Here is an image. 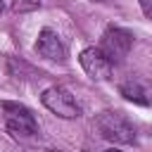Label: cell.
<instances>
[{
	"mask_svg": "<svg viewBox=\"0 0 152 152\" xmlns=\"http://www.w3.org/2000/svg\"><path fill=\"white\" fill-rule=\"evenodd\" d=\"M0 109H2V119H5V126H7V133L19 140V142H31L38 138V121L33 116V112L21 104V102H10V100H2L0 102Z\"/></svg>",
	"mask_w": 152,
	"mask_h": 152,
	"instance_id": "1",
	"label": "cell"
},
{
	"mask_svg": "<svg viewBox=\"0 0 152 152\" xmlns=\"http://www.w3.org/2000/svg\"><path fill=\"white\" fill-rule=\"evenodd\" d=\"M0 12H2V0H0Z\"/></svg>",
	"mask_w": 152,
	"mask_h": 152,
	"instance_id": "13",
	"label": "cell"
},
{
	"mask_svg": "<svg viewBox=\"0 0 152 152\" xmlns=\"http://www.w3.org/2000/svg\"><path fill=\"white\" fill-rule=\"evenodd\" d=\"M95 128L100 131V135L109 142H119V145H128L135 140V128L133 124L119 114V112H100L95 116Z\"/></svg>",
	"mask_w": 152,
	"mask_h": 152,
	"instance_id": "2",
	"label": "cell"
},
{
	"mask_svg": "<svg viewBox=\"0 0 152 152\" xmlns=\"http://www.w3.org/2000/svg\"><path fill=\"white\" fill-rule=\"evenodd\" d=\"M140 2V10H142V14L147 17V19H152V0H138Z\"/></svg>",
	"mask_w": 152,
	"mask_h": 152,
	"instance_id": "9",
	"label": "cell"
},
{
	"mask_svg": "<svg viewBox=\"0 0 152 152\" xmlns=\"http://www.w3.org/2000/svg\"><path fill=\"white\" fill-rule=\"evenodd\" d=\"M78 62H81L83 71L93 81H107L112 76V62L102 55L100 48H86V50H81Z\"/></svg>",
	"mask_w": 152,
	"mask_h": 152,
	"instance_id": "5",
	"label": "cell"
},
{
	"mask_svg": "<svg viewBox=\"0 0 152 152\" xmlns=\"http://www.w3.org/2000/svg\"><path fill=\"white\" fill-rule=\"evenodd\" d=\"M97 48L102 50V55L112 64H116V62H124L128 57V52L133 48V36L126 28H121V26H109L102 33V40H100Z\"/></svg>",
	"mask_w": 152,
	"mask_h": 152,
	"instance_id": "3",
	"label": "cell"
},
{
	"mask_svg": "<svg viewBox=\"0 0 152 152\" xmlns=\"http://www.w3.org/2000/svg\"><path fill=\"white\" fill-rule=\"evenodd\" d=\"M104 152H121V150H116V147H109V150H104Z\"/></svg>",
	"mask_w": 152,
	"mask_h": 152,
	"instance_id": "10",
	"label": "cell"
},
{
	"mask_svg": "<svg viewBox=\"0 0 152 152\" xmlns=\"http://www.w3.org/2000/svg\"><path fill=\"white\" fill-rule=\"evenodd\" d=\"M90 2H104V0H90Z\"/></svg>",
	"mask_w": 152,
	"mask_h": 152,
	"instance_id": "12",
	"label": "cell"
},
{
	"mask_svg": "<svg viewBox=\"0 0 152 152\" xmlns=\"http://www.w3.org/2000/svg\"><path fill=\"white\" fill-rule=\"evenodd\" d=\"M40 7V0H12V12L17 14H26Z\"/></svg>",
	"mask_w": 152,
	"mask_h": 152,
	"instance_id": "8",
	"label": "cell"
},
{
	"mask_svg": "<svg viewBox=\"0 0 152 152\" xmlns=\"http://www.w3.org/2000/svg\"><path fill=\"white\" fill-rule=\"evenodd\" d=\"M121 95L128 100V102H135V104H152V95L138 83V81H126L121 83Z\"/></svg>",
	"mask_w": 152,
	"mask_h": 152,
	"instance_id": "7",
	"label": "cell"
},
{
	"mask_svg": "<svg viewBox=\"0 0 152 152\" xmlns=\"http://www.w3.org/2000/svg\"><path fill=\"white\" fill-rule=\"evenodd\" d=\"M40 102H43L45 109H50L52 114H57V116H62V119H76V116L81 114L78 102H76L74 95H71L66 88H62V86H50V88H45L43 95H40Z\"/></svg>",
	"mask_w": 152,
	"mask_h": 152,
	"instance_id": "4",
	"label": "cell"
},
{
	"mask_svg": "<svg viewBox=\"0 0 152 152\" xmlns=\"http://www.w3.org/2000/svg\"><path fill=\"white\" fill-rule=\"evenodd\" d=\"M36 52L50 62H64L66 59V50L59 40V36L52 31V28H40L38 33V40H36Z\"/></svg>",
	"mask_w": 152,
	"mask_h": 152,
	"instance_id": "6",
	"label": "cell"
},
{
	"mask_svg": "<svg viewBox=\"0 0 152 152\" xmlns=\"http://www.w3.org/2000/svg\"><path fill=\"white\" fill-rule=\"evenodd\" d=\"M48 152H62V150H48Z\"/></svg>",
	"mask_w": 152,
	"mask_h": 152,
	"instance_id": "11",
	"label": "cell"
}]
</instances>
